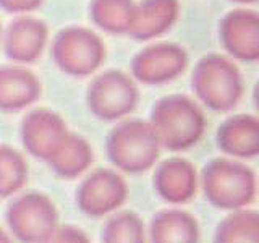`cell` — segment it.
<instances>
[{"label":"cell","instance_id":"6da1fadb","mask_svg":"<svg viewBox=\"0 0 259 243\" xmlns=\"http://www.w3.org/2000/svg\"><path fill=\"white\" fill-rule=\"evenodd\" d=\"M149 125L159 144L170 151H185L196 144L206 128L204 113L186 96H168L156 102Z\"/></svg>","mask_w":259,"mask_h":243},{"label":"cell","instance_id":"7a4b0ae2","mask_svg":"<svg viewBox=\"0 0 259 243\" xmlns=\"http://www.w3.org/2000/svg\"><path fill=\"white\" fill-rule=\"evenodd\" d=\"M201 183L206 199L217 209H243L256 198V174L229 157L210 160L202 170Z\"/></svg>","mask_w":259,"mask_h":243},{"label":"cell","instance_id":"3957f363","mask_svg":"<svg viewBox=\"0 0 259 243\" xmlns=\"http://www.w3.org/2000/svg\"><path fill=\"white\" fill-rule=\"evenodd\" d=\"M107 156L126 174H141L159 159L160 144L149 122L138 118L118 124L107 136Z\"/></svg>","mask_w":259,"mask_h":243},{"label":"cell","instance_id":"277c9868","mask_svg":"<svg viewBox=\"0 0 259 243\" xmlns=\"http://www.w3.org/2000/svg\"><path fill=\"white\" fill-rule=\"evenodd\" d=\"M193 89L209 109L227 112L241 97V75L225 57L210 54L204 57L193 73Z\"/></svg>","mask_w":259,"mask_h":243},{"label":"cell","instance_id":"5b68a950","mask_svg":"<svg viewBox=\"0 0 259 243\" xmlns=\"http://www.w3.org/2000/svg\"><path fill=\"white\" fill-rule=\"evenodd\" d=\"M13 237L21 243H40L59 225V213L44 193L28 191L16 196L5 211Z\"/></svg>","mask_w":259,"mask_h":243},{"label":"cell","instance_id":"8992f818","mask_svg":"<svg viewBox=\"0 0 259 243\" xmlns=\"http://www.w3.org/2000/svg\"><path fill=\"white\" fill-rule=\"evenodd\" d=\"M52 55L59 68L65 73L86 76L99 68L105 57V47L93 31L68 28L55 37Z\"/></svg>","mask_w":259,"mask_h":243},{"label":"cell","instance_id":"52a82bcc","mask_svg":"<svg viewBox=\"0 0 259 243\" xmlns=\"http://www.w3.org/2000/svg\"><path fill=\"white\" fill-rule=\"evenodd\" d=\"M140 99L132 78L121 71H105L97 76L88 91V105L97 118L117 120L132 113Z\"/></svg>","mask_w":259,"mask_h":243},{"label":"cell","instance_id":"ba28073f","mask_svg":"<svg viewBox=\"0 0 259 243\" xmlns=\"http://www.w3.org/2000/svg\"><path fill=\"white\" fill-rule=\"evenodd\" d=\"M128 196L125 178L115 170L97 169L89 174L76 190V206L88 217L99 219L117 211Z\"/></svg>","mask_w":259,"mask_h":243},{"label":"cell","instance_id":"9c48e42d","mask_svg":"<svg viewBox=\"0 0 259 243\" xmlns=\"http://www.w3.org/2000/svg\"><path fill=\"white\" fill-rule=\"evenodd\" d=\"M68 135L67 124L52 110L39 109L21 122V140L26 151L37 159L49 160Z\"/></svg>","mask_w":259,"mask_h":243},{"label":"cell","instance_id":"30bf717a","mask_svg":"<svg viewBox=\"0 0 259 243\" xmlns=\"http://www.w3.org/2000/svg\"><path fill=\"white\" fill-rule=\"evenodd\" d=\"M188 57L182 47L162 43L144 49L133 59V75L148 85L165 83L186 68Z\"/></svg>","mask_w":259,"mask_h":243},{"label":"cell","instance_id":"8fae6325","mask_svg":"<svg viewBox=\"0 0 259 243\" xmlns=\"http://www.w3.org/2000/svg\"><path fill=\"white\" fill-rule=\"evenodd\" d=\"M219 32L229 54L249 62L259 57V18L256 12H229L224 16Z\"/></svg>","mask_w":259,"mask_h":243},{"label":"cell","instance_id":"7c38bea8","mask_svg":"<svg viewBox=\"0 0 259 243\" xmlns=\"http://www.w3.org/2000/svg\"><path fill=\"white\" fill-rule=\"evenodd\" d=\"M154 190L170 205L188 202L198 191V174L190 160L170 157L154 172Z\"/></svg>","mask_w":259,"mask_h":243},{"label":"cell","instance_id":"4fadbf2b","mask_svg":"<svg viewBox=\"0 0 259 243\" xmlns=\"http://www.w3.org/2000/svg\"><path fill=\"white\" fill-rule=\"evenodd\" d=\"M217 146L233 157H256L259 152V122L254 115L227 118L217 130Z\"/></svg>","mask_w":259,"mask_h":243},{"label":"cell","instance_id":"5bb4252c","mask_svg":"<svg viewBox=\"0 0 259 243\" xmlns=\"http://www.w3.org/2000/svg\"><path fill=\"white\" fill-rule=\"evenodd\" d=\"M151 243H199V224L185 209H162L151 219Z\"/></svg>","mask_w":259,"mask_h":243},{"label":"cell","instance_id":"9a60e30c","mask_svg":"<svg viewBox=\"0 0 259 243\" xmlns=\"http://www.w3.org/2000/svg\"><path fill=\"white\" fill-rule=\"evenodd\" d=\"M47 40V28L34 18H20L10 24L5 39V52L20 63L34 62Z\"/></svg>","mask_w":259,"mask_h":243},{"label":"cell","instance_id":"2e32d148","mask_svg":"<svg viewBox=\"0 0 259 243\" xmlns=\"http://www.w3.org/2000/svg\"><path fill=\"white\" fill-rule=\"evenodd\" d=\"M39 96L40 85L29 70L21 67L0 68V110H21Z\"/></svg>","mask_w":259,"mask_h":243},{"label":"cell","instance_id":"e0dca14e","mask_svg":"<svg viewBox=\"0 0 259 243\" xmlns=\"http://www.w3.org/2000/svg\"><path fill=\"white\" fill-rule=\"evenodd\" d=\"M178 13L177 0H143L136 5L135 18L128 34L136 39H151L164 34Z\"/></svg>","mask_w":259,"mask_h":243},{"label":"cell","instance_id":"ac0fdd59","mask_svg":"<svg viewBox=\"0 0 259 243\" xmlns=\"http://www.w3.org/2000/svg\"><path fill=\"white\" fill-rule=\"evenodd\" d=\"M93 160L94 152L89 143L83 136L68 132L67 138L47 160V164L62 178H76L89 169Z\"/></svg>","mask_w":259,"mask_h":243},{"label":"cell","instance_id":"d6986e66","mask_svg":"<svg viewBox=\"0 0 259 243\" xmlns=\"http://www.w3.org/2000/svg\"><path fill=\"white\" fill-rule=\"evenodd\" d=\"M214 243H259L257 211L248 208L232 211L215 227Z\"/></svg>","mask_w":259,"mask_h":243},{"label":"cell","instance_id":"ffe728a7","mask_svg":"<svg viewBox=\"0 0 259 243\" xmlns=\"http://www.w3.org/2000/svg\"><path fill=\"white\" fill-rule=\"evenodd\" d=\"M133 0H93L91 16L99 28L109 32H128L135 18Z\"/></svg>","mask_w":259,"mask_h":243},{"label":"cell","instance_id":"44dd1931","mask_svg":"<svg viewBox=\"0 0 259 243\" xmlns=\"http://www.w3.org/2000/svg\"><path fill=\"white\" fill-rule=\"evenodd\" d=\"M28 182V164L8 144H0V199L18 193Z\"/></svg>","mask_w":259,"mask_h":243},{"label":"cell","instance_id":"7402d4cb","mask_svg":"<svg viewBox=\"0 0 259 243\" xmlns=\"http://www.w3.org/2000/svg\"><path fill=\"white\" fill-rule=\"evenodd\" d=\"M102 243H146V230L141 217L133 211H121L105 222Z\"/></svg>","mask_w":259,"mask_h":243},{"label":"cell","instance_id":"603a6c76","mask_svg":"<svg viewBox=\"0 0 259 243\" xmlns=\"http://www.w3.org/2000/svg\"><path fill=\"white\" fill-rule=\"evenodd\" d=\"M40 243H91L88 235L75 225H57L55 230Z\"/></svg>","mask_w":259,"mask_h":243},{"label":"cell","instance_id":"cb8c5ba5","mask_svg":"<svg viewBox=\"0 0 259 243\" xmlns=\"http://www.w3.org/2000/svg\"><path fill=\"white\" fill-rule=\"evenodd\" d=\"M42 4V0H0V7L12 13L32 12Z\"/></svg>","mask_w":259,"mask_h":243},{"label":"cell","instance_id":"d4e9b609","mask_svg":"<svg viewBox=\"0 0 259 243\" xmlns=\"http://www.w3.org/2000/svg\"><path fill=\"white\" fill-rule=\"evenodd\" d=\"M0 243H12L10 237H8V233H5V230L0 227Z\"/></svg>","mask_w":259,"mask_h":243},{"label":"cell","instance_id":"484cf974","mask_svg":"<svg viewBox=\"0 0 259 243\" xmlns=\"http://www.w3.org/2000/svg\"><path fill=\"white\" fill-rule=\"evenodd\" d=\"M237 2H254V0H237Z\"/></svg>","mask_w":259,"mask_h":243}]
</instances>
